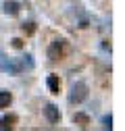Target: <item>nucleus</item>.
I'll return each mask as SVG.
<instances>
[{"mask_svg":"<svg viewBox=\"0 0 125 131\" xmlns=\"http://www.w3.org/2000/svg\"><path fill=\"white\" fill-rule=\"evenodd\" d=\"M13 102V96H11V92H6V90H2L0 92V108H8V104Z\"/></svg>","mask_w":125,"mask_h":131,"instance_id":"nucleus-6","label":"nucleus"},{"mask_svg":"<svg viewBox=\"0 0 125 131\" xmlns=\"http://www.w3.org/2000/svg\"><path fill=\"white\" fill-rule=\"evenodd\" d=\"M73 123H77V125H90V117L88 114H84V112H75L73 114Z\"/></svg>","mask_w":125,"mask_h":131,"instance_id":"nucleus-7","label":"nucleus"},{"mask_svg":"<svg viewBox=\"0 0 125 131\" xmlns=\"http://www.w3.org/2000/svg\"><path fill=\"white\" fill-rule=\"evenodd\" d=\"M4 13H6V15H11V17H15V15H19V4L11 0V2H6V4H4Z\"/></svg>","mask_w":125,"mask_h":131,"instance_id":"nucleus-8","label":"nucleus"},{"mask_svg":"<svg viewBox=\"0 0 125 131\" xmlns=\"http://www.w3.org/2000/svg\"><path fill=\"white\" fill-rule=\"evenodd\" d=\"M48 90H50V94H58L60 92V79L56 75H50L48 77Z\"/></svg>","mask_w":125,"mask_h":131,"instance_id":"nucleus-4","label":"nucleus"},{"mask_svg":"<svg viewBox=\"0 0 125 131\" xmlns=\"http://www.w3.org/2000/svg\"><path fill=\"white\" fill-rule=\"evenodd\" d=\"M13 48H19V50H21V48H23V40L21 38H15L13 40Z\"/></svg>","mask_w":125,"mask_h":131,"instance_id":"nucleus-13","label":"nucleus"},{"mask_svg":"<svg viewBox=\"0 0 125 131\" xmlns=\"http://www.w3.org/2000/svg\"><path fill=\"white\" fill-rule=\"evenodd\" d=\"M86 98H88V85L84 83V81H77V83H73L71 94H69V102H71V104H81Z\"/></svg>","mask_w":125,"mask_h":131,"instance_id":"nucleus-2","label":"nucleus"},{"mask_svg":"<svg viewBox=\"0 0 125 131\" xmlns=\"http://www.w3.org/2000/svg\"><path fill=\"white\" fill-rule=\"evenodd\" d=\"M69 50H71V46H69L67 40H54V42L50 44V48H48V58L60 60V58H65V56L69 54Z\"/></svg>","mask_w":125,"mask_h":131,"instance_id":"nucleus-1","label":"nucleus"},{"mask_svg":"<svg viewBox=\"0 0 125 131\" xmlns=\"http://www.w3.org/2000/svg\"><path fill=\"white\" fill-rule=\"evenodd\" d=\"M15 123H17V114H6V117H2V121H0V127L2 129H11Z\"/></svg>","mask_w":125,"mask_h":131,"instance_id":"nucleus-5","label":"nucleus"},{"mask_svg":"<svg viewBox=\"0 0 125 131\" xmlns=\"http://www.w3.org/2000/svg\"><path fill=\"white\" fill-rule=\"evenodd\" d=\"M44 112H46V119H48L50 123H54V125H56V123H60V110H58L54 104H48Z\"/></svg>","mask_w":125,"mask_h":131,"instance_id":"nucleus-3","label":"nucleus"},{"mask_svg":"<svg viewBox=\"0 0 125 131\" xmlns=\"http://www.w3.org/2000/svg\"><path fill=\"white\" fill-rule=\"evenodd\" d=\"M102 127H104V129H108V131L113 129V117H111V114H106V117L102 119Z\"/></svg>","mask_w":125,"mask_h":131,"instance_id":"nucleus-11","label":"nucleus"},{"mask_svg":"<svg viewBox=\"0 0 125 131\" xmlns=\"http://www.w3.org/2000/svg\"><path fill=\"white\" fill-rule=\"evenodd\" d=\"M21 29H23L25 36H34L36 34V23H25V25H21Z\"/></svg>","mask_w":125,"mask_h":131,"instance_id":"nucleus-9","label":"nucleus"},{"mask_svg":"<svg viewBox=\"0 0 125 131\" xmlns=\"http://www.w3.org/2000/svg\"><path fill=\"white\" fill-rule=\"evenodd\" d=\"M21 62H23V69H34V60H31V54H25V56L21 58Z\"/></svg>","mask_w":125,"mask_h":131,"instance_id":"nucleus-10","label":"nucleus"},{"mask_svg":"<svg viewBox=\"0 0 125 131\" xmlns=\"http://www.w3.org/2000/svg\"><path fill=\"white\" fill-rule=\"evenodd\" d=\"M6 64H8V58L4 54H0V71H6Z\"/></svg>","mask_w":125,"mask_h":131,"instance_id":"nucleus-12","label":"nucleus"}]
</instances>
